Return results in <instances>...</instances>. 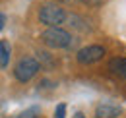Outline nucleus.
Masks as SVG:
<instances>
[{"mask_svg": "<svg viewBox=\"0 0 126 118\" xmlns=\"http://www.w3.org/2000/svg\"><path fill=\"white\" fill-rule=\"evenodd\" d=\"M122 114V108L112 103H101L95 106V118H118Z\"/></svg>", "mask_w": 126, "mask_h": 118, "instance_id": "obj_5", "label": "nucleus"}, {"mask_svg": "<svg viewBox=\"0 0 126 118\" xmlns=\"http://www.w3.org/2000/svg\"><path fill=\"white\" fill-rule=\"evenodd\" d=\"M12 56V44L6 39H0V68H8Z\"/></svg>", "mask_w": 126, "mask_h": 118, "instance_id": "obj_6", "label": "nucleus"}, {"mask_svg": "<svg viewBox=\"0 0 126 118\" xmlns=\"http://www.w3.org/2000/svg\"><path fill=\"white\" fill-rule=\"evenodd\" d=\"M17 118H41V108L39 106H31V108H25L23 112H19Z\"/></svg>", "mask_w": 126, "mask_h": 118, "instance_id": "obj_8", "label": "nucleus"}, {"mask_svg": "<svg viewBox=\"0 0 126 118\" xmlns=\"http://www.w3.org/2000/svg\"><path fill=\"white\" fill-rule=\"evenodd\" d=\"M66 116V104L60 103L56 108H54V118H64Z\"/></svg>", "mask_w": 126, "mask_h": 118, "instance_id": "obj_9", "label": "nucleus"}, {"mask_svg": "<svg viewBox=\"0 0 126 118\" xmlns=\"http://www.w3.org/2000/svg\"><path fill=\"white\" fill-rule=\"evenodd\" d=\"M4 21H6V17L0 14V31H2V27H4Z\"/></svg>", "mask_w": 126, "mask_h": 118, "instance_id": "obj_11", "label": "nucleus"}, {"mask_svg": "<svg viewBox=\"0 0 126 118\" xmlns=\"http://www.w3.org/2000/svg\"><path fill=\"white\" fill-rule=\"evenodd\" d=\"M105 54H107L105 46H101V44H87V46H83V48L78 50L76 60H78L79 64L87 66V64H95V62H99V60H103Z\"/></svg>", "mask_w": 126, "mask_h": 118, "instance_id": "obj_4", "label": "nucleus"}, {"mask_svg": "<svg viewBox=\"0 0 126 118\" xmlns=\"http://www.w3.org/2000/svg\"><path fill=\"white\" fill-rule=\"evenodd\" d=\"M74 118H85V116H83V112H76V114H74Z\"/></svg>", "mask_w": 126, "mask_h": 118, "instance_id": "obj_12", "label": "nucleus"}, {"mask_svg": "<svg viewBox=\"0 0 126 118\" xmlns=\"http://www.w3.org/2000/svg\"><path fill=\"white\" fill-rule=\"evenodd\" d=\"M58 2H62V4H78L79 0H58Z\"/></svg>", "mask_w": 126, "mask_h": 118, "instance_id": "obj_10", "label": "nucleus"}, {"mask_svg": "<svg viewBox=\"0 0 126 118\" xmlns=\"http://www.w3.org/2000/svg\"><path fill=\"white\" fill-rule=\"evenodd\" d=\"M109 70L114 75H120L126 79V58H112L109 62Z\"/></svg>", "mask_w": 126, "mask_h": 118, "instance_id": "obj_7", "label": "nucleus"}, {"mask_svg": "<svg viewBox=\"0 0 126 118\" xmlns=\"http://www.w3.org/2000/svg\"><path fill=\"white\" fill-rule=\"evenodd\" d=\"M66 15L68 14L64 12V8H60L54 2L43 4L39 8V21L45 23L47 27H60L64 21H66Z\"/></svg>", "mask_w": 126, "mask_h": 118, "instance_id": "obj_1", "label": "nucleus"}, {"mask_svg": "<svg viewBox=\"0 0 126 118\" xmlns=\"http://www.w3.org/2000/svg\"><path fill=\"white\" fill-rule=\"evenodd\" d=\"M39 70H41L39 60H35L33 56H23V58L17 60V64L14 66V77L19 83H27L29 79H33L39 74Z\"/></svg>", "mask_w": 126, "mask_h": 118, "instance_id": "obj_3", "label": "nucleus"}, {"mask_svg": "<svg viewBox=\"0 0 126 118\" xmlns=\"http://www.w3.org/2000/svg\"><path fill=\"white\" fill-rule=\"evenodd\" d=\"M39 39L48 48H68L72 44V35L62 27H48V29H45L41 33Z\"/></svg>", "mask_w": 126, "mask_h": 118, "instance_id": "obj_2", "label": "nucleus"}]
</instances>
